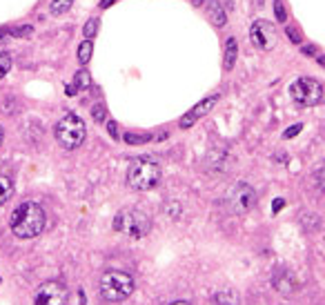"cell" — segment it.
Returning a JSON list of instances; mask_svg holds the SVG:
<instances>
[{"mask_svg":"<svg viewBox=\"0 0 325 305\" xmlns=\"http://www.w3.org/2000/svg\"><path fill=\"white\" fill-rule=\"evenodd\" d=\"M9 223H11V232L18 238H34L45 229V212L38 203L27 201V203L18 205L14 209Z\"/></svg>","mask_w":325,"mask_h":305,"instance_id":"6da1fadb","label":"cell"},{"mask_svg":"<svg viewBox=\"0 0 325 305\" xmlns=\"http://www.w3.org/2000/svg\"><path fill=\"white\" fill-rule=\"evenodd\" d=\"M160 180V165L156 163L151 156H141V158H134L129 163V170H127V185L131 189H138V192H145V189L156 187Z\"/></svg>","mask_w":325,"mask_h":305,"instance_id":"7a4b0ae2","label":"cell"},{"mask_svg":"<svg viewBox=\"0 0 325 305\" xmlns=\"http://www.w3.org/2000/svg\"><path fill=\"white\" fill-rule=\"evenodd\" d=\"M53 134H56V141H58L65 150H76V147L85 141L87 127H85V123H83L80 116H76V114H67L65 118H60V121L56 123Z\"/></svg>","mask_w":325,"mask_h":305,"instance_id":"3957f363","label":"cell"},{"mask_svg":"<svg viewBox=\"0 0 325 305\" xmlns=\"http://www.w3.org/2000/svg\"><path fill=\"white\" fill-rule=\"evenodd\" d=\"M134 292L131 274L121 270H109L100 279V294L105 301H125Z\"/></svg>","mask_w":325,"mask_h":305,"instance_id":"277c9868","label":"cell"},{"mask_svg":"<svg viewBox=\"0 0 325 305\" xmlns=\"http://www.w3.org/2000/svg\"><path fill=\"white\" fill-rule=\"evenodd\" d=\"M114 229L116 232H125L131 238H143L150 234L151 221L145 212L141 209H129V212H118L116 221H114Z\"/></svg>","mask_w":325,"mask_h":305,"instance_id":"5b68a950","label":"cell"},{"mask_svg":"<svg viewBox=\"0 0 325 305\" xmlns=\"http://www.w3.org/2000/svg\"><path fill=\"white\" fill-rule=\"evenodd\" d=\"M290 94L294 98V102H299L301 107H314L323 101V85L314 78H299L292 82Z\"/></svg>","mask_w":325,"mask_h":305,"instance_id":"8992f818","label":"cell"},{"mask_svg":"<svg viewBox=\"0 0 325 305\" xmlns=\"http://www.w3.org/2000/svg\"><path fill=\"white\" fill-rule=\"evenodd\" d=\"M227 207L232 214H248L256 205V192L248 183H236L227 194Z\"/></svg>","mask_w":325,"mask_h":305,"instance_id":"52a82bcc","label":"cell"},{"mask_svg":"<svg viewBox=\"0 0 325 305\" xmlns=\"http://www.w3.org/2000/svg\"><path fill=\"white\" fill-rule=\"evenodd\" d=\"M250 38L252 43L256 45L261 51H272L278 43V34H276V27H274L270 20H256L250 29Z\"/></svg>","mask_w":325,"mask_h":305,"instance_id":"ba28073f","label":"cell"},{"mask_svg":"<svg viewBox=\"0 0 325 305\" xmlns=\"http://www.w3.org/2000/svg\"><path fill=\"white\" fill-rule=\"evenodd\" d=\"M67 287L63 283L47 281L36 290L34 294V305H67Z\"/></svg>","mask_w":325,"mask_h":305,"instance_id":"9c48e42d","label":"cell"},{"mask_svg":"<svg viewBox=\"0 0 325 305\" xmlns=\"http://www.w3.org/2000/svg\"><path fill=\"white\" fill-rule=\"evenodd\" d=\"M216 101H219V96H207V98H203L199 105H194V109H189V112L185 114L183 118H180V127H183V129L192 127L196 121H199V118H203L205 114L212 112V107L216 105Z\"/></svg>","mask_w":325,"mask_h":305,"instance_id":"30bf717a","label":"cell"},{"mask_svg":"<svg viewBox=\"0 0 325 305\" xmlns=\"http://www.w3.org/2000/svg\"><path fill=\"white\" fill-rule=\"evenodd\" d=\"M272 283L281 294H287V296L294 294V292L299 290V281H296L294 274H292L290 270H285V267H278L276 274H274V279H272Z\"/></svg>","mask_w":325,"mask_h":305,"instance_id":"8fae6325","label":"cell"},{"mask_svg":"<svg viewBox=\"0 0 325 305\" xmlns=\"http://www.w3.org/2000/svg\"><path fill=\"white\" fill-rule=\"evenodd\" d=\"M207 16L212 18V23L216 25V27H223V25L227 23L225 9H223V5H221L219 0H209L207 2Z\"/></svg>","mask_w":325,"mask_h":305,"instance_id":"7c38bea8","label":"cell"},{"mask_svg":"<svg viewBox=\"0 0 325 305\" xmlns=\"http://www.w3.org/2000/svg\"><path fill=\"white\" fill-rule=\"evenodd\" d=\"M236 53H238L236 40H234V38H227V43H225V58H223L225 72H229V69L234 67V63H236Z\"/></svg>","mask_w":325,"mask_h":305,"instance_id":"4fadbf2b","label":"cell"},{"mask_svg":"<svg viewBox=\"0 0 325 305\" xmlns=\"http://www.w3.org/2000/svg\"><path fill=\"white\" fill-rule=\"evenodd\" d=\"M216 305H241V299H238L236 290H221L216 294Z\"/></svg>","mask_w":325,"mask_h":305,"instance_id":"5bb4252c","label":"cell"},{"mask_svg":"<svg viewBox=\"0 0 325 305\" xmlns=\"http://www.w3.org/2000/svg\"><path fill=\"white\" fill-rule=\"evenodd\" d=\"M92 53H94V43L92 40H83V43L78 45V63L80 65H87L92 60Z\"/></svg>","mask_w":325,"mask_h":305,"instance_id":"9a60e30c","label":"cell"},{"mask_svg":"<svg viewBox=\"0 0 325 305\" xmlns=\"http://www.w3.org/2000/svg\"><path fill=\"white\" fill-rule=\"evenodd\" d=\"M11 192H14V183H11L9 176L0 174V205H5L11 199Z\"/></svg>","mask_w":325,"mask_h":305,"instance_id":"2e32d148","label":"cell"},{"mask_svg":"<svg viewBox=\"0 0 325 305\" xmlns=\"http://www.w3.org/2000/svg\"><path fill=\"white\" fill-rule=\"evenodd\" d=\"M74 87L78 89H89L92 87V76H89V72H85V69H80V72L74 74Z\"/></svg>","mask_w":325,"mask_h":305,"instance_id":"e0dca14e","label":"cell"},{"mask_svg":"<svg viewBox=\"0 0 325 305\" xmlns=\"http://www.w3.org/2000/svg\"><path fill=\"white\" fill-rule=\"evenodd\" d=\"M74 0H51V5H49V14L53 16H63L72 9Z\"/></svg>","mask_w":325,"mask_h":305,"instance_id":"ac0fdd59","label":"cell"},{"mask_svg":"<svg viewBox=\"0 0 325 305\" xmlns=\"http://www.w3.org/2000/svg\"><path fill=\"white\" fill-rule=\"evenodd\" d=\"M151 141L150 134H131V131H127L125 134V143L127 145H143V143Z\"/></svg>","mask_w":325,"mask_h":305,"instance_id":"d6986e66","label":"cell"},{"mask_svg":"<svg viewBox=\"0 0 325 305\" xmlns=\"http://www.w3.org/2000/svg\"><path fill=\"white\" fill-rule=\"evenodd\" d=\"M11 69V56L7 51H0V78H5Z\"/></svg>","mask_w":325,"mask_h":305,"instance_id":"ffe728a7","label":"cell"},{"mask_svg":"<svg viewBox=\"0 0 325 305\" xmlns=\"http://www.w3.org/2000/svg\"><path fill=\"white\" fill-rule=\"evenodd\" d=\"M98 18H92V20H87V25H85V29H83V36H87L89 40L96 36V31H98Z\"/></svg>","mask_w":325,"mask_h":305,"instance_id":"44dd1931","label":"cell"},{"mask_svg":"<svg viewBox=\"0 0 325 305\" xmlns=\"http://www.w3.org/2000/svg\"><path fill=\"white\" fill-rule=\"evenodd\" d=\"M274 16H276L278 23H285V20H287V11H285L283 0H274Z\"/></svg>","mask_w":325,"mask_h":305,"instance_id":"7402d4cb","label":"cell"},{"mask_svg":"<svg viewBox=\"0 0 325 305\" xmlns=\"http://www.w3.org/2000/svg\"><path fill=\"white\" fill-rule=\"evenodd\" d=\"M105 116H107L105 105H100V102H98V105L92 107V118H94L96 123H105Z\"/></svg>","mask_w":325,"mask_h":305,"instance_id":"603a6c76","label":"cell"},{"mask_svg":"<svg viewBox=\"0 0 325 305\" xmlns=\"http://www.w3.org/2000/svg\"><path fill=\"white\" fill-rule=\"evenodd\" d=\"M31 34H34V27L31 25H23V27L14 29V36H18V38H29Z\"/></svg>","mask_w":325,"mask_h":305,"instance_id":"cb8c5ba5","label":"cell"},{"mask_svg":"<svg viewBox=\"0 0 325 305\" xmlns=\"http://www.w3.org/2000/svg\"><path fill=\"white\" fill-rule=\"evenodd\" d=\"M301 129H303V125H301V123H299V125H292L290 129H285V134H283V138H294V136L299 134V131H301Z\"/></svg>","mask_w":325,"mask_h":305,"instance_id":"d4e9b609","label":"cell"},{"mask_svg":"<svg viewBox=\"0 0 325 305\" xmlns=\"http://www.w3.org/2000/svg\"><path fill=\"white\" fill-rule=\"evenodd\" d=\"M316 185H319V189L325 194V167L319 172V174H316Z\"/></svg>","mask_w":325,"mask_h":305,"instance_id":"484cf974","label":"cell"},{"mask_svg":"<svg viewBox=\"0 0 325 305\" xmlns=\"http://www.w3.org/2000/svg\"><path fill=\"white\" fill-rule=\"evenodd\" d=\"M287 36H290L292 43H301V36H299V31H296L294 27H287Z\"/></svg>","mask_w":325,"mask_h":305,"instance_id":"4316f807","label":"cell"},{"mask_svg":"<svg viewBox=\"0 0 325 305\" xmlns=\"http://www.w3.org/2000/svg\"><path fill=\"white\" fill-rule=\"evenodd\" d=\"M281 207H285V201H283V199H276V201L272 203V212L278 214V212H281Z\"/></svg>","mask_w":325,"mask_h":305,"instance_id":"83f0119b","label":"cell"},{"mask_svg":"<svg viewBox=\"0 0 325 305\" xmlns=\"http://www.w3.org/2000/svg\"><path fill=\"white\" fill-rule=\"evenodd\" d=\"M107 129H109V134H112V138H118V129H116V123L109 121V125H107Z\"/></svg>","mask_w":325,"mask_h":305,"instance_id":"f1b7e54d","label":"cell"},{"mask_svg":"<svg viewBox=\"0 0 325 305\" xmlns=\"http://www.w3.org/2000/svg\"><path fill=\"white\" fill-rule=\"evenodd\" d=\"M303 53H305V56H314V53H316V49L312 47V45H307V47H303Z\"/></svg>","mask_w":325,"mask_h":305,"instance_id":"f546056e","label":"cell"},{"mask_svg":"<svg viewBox=\"0 0 325 305\" xmlns=\"http://www.w3.org/2000/svg\"><path fill=\"white\" fill-rule=\"evenodd\" d=\"M116 0H100V9H107V7H112Z\"/></svg>","mask_w":325,"mask_h":305,"instance_id":"4dcf8cb0","label":"cell"},{"mask_svg":"<svg viewBox=\"0 0 325 305\" xmlns=\"http://www.w3.org/2000/svg\"><path fill=\"white\" fill-rule=\"evenodd\" d=\"M9 27H0V40H2V38H7V34H9Z\"/></svg>","mask_w":325,"mask_h":305,"instance_id":"1f68e13d","label":"cell"},{"mask_svg":"<svg viewBox=\"0 0 325 305\" xmlns=\"http://www.w3.org/2000/svg\"><path fill=\"white\" fill-rule=\"evenodd\" d=\"M316 63H319L321 67H325V53H321V56H316Z\"/></svg>","mask_w":325,"mask_h":305,"instance_id":"d6a6232c","label":"cell"},{"mask_svg":"<svg viewBox=\"0 0 325 305\" xmlns=\"http://www.w3.org/2000/svg\"><path fill=\"white\" fill-rule=\"evenodd\" d=\"M74 94H76V87H74V85H69V87H67V96H74Z\"/></svg>","mask_w":325,"mask_h":305,"instance_id":"836d02e7","label":"cell"},{"mask_svg":"<svg viewBox=\"0 0 325 305\" xmlns=\"http://www.w3.org/2000/svg\"><path fill=\"white\" fill-rule=\"evenodd\" d=\"M2 138H5V131H2V125H0V145H2Z\"/></svg>","mask_w":325,"mask_h":305,"instance_id":"e575fe53","label":"cell"},{"mask_svg":"<svg viewBox=\"0 0 325 305\" xmlns=\"http://www.w3.org/2000/svg\"><path fill=\"white\" fill-rule=\"evenodd\" d=\"M170 305H189L187 301H176V303H170Z\"/></svg>","mask_w":325,"mask_h":305,"instance_id":"d590c367","label":"cell"},{"mask_svg":"<svg viewBox=\"0 0 325 305\" xmlns=\"http://www.w3.org/2000/svg\"><path fill=\"white\" fill-rule=\"evenodd\" d=\"M192 2H194L196 7H200V5H203V2H205V0H192Z\"/></svg>","mask_w":325,"mask_h":305,"instance_id":"8d00e7d4","label":"cell"}]
</instances>
